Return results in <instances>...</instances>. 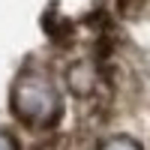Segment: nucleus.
<instances>
[{"instance_id":"f03ea898","label":"nucleus","mask_w":150,"mask_h":150,"mask_svg":"<svg viewBox=\"0 0 150 150\" xmlns=\"http://www.w3.org/2000/svg\"><path fill=\"white\" fill-rule=\"evenodd\" d=\"M0 150H15V141H12L6 132H0Z\"/></svg>"},{"instance_id":"f257e3e1","label":"nucleus","mask_w":150,"mask_h":150,"mask_svg":"<svg viewBox=\"0 0 150 150\" xmlns=\"http://www.w3.org/2000/svg\"><path fill=\"white\" fill-rule=\"evenodd\" d=\"M12 108H15V114L24 123H30V126H48V123H54L57 111H60V102H57L54 87L45 78H39V75H24L15 84Z\"/></svg>"},{"instance_id":"7ed1b4c3","label":"nucleus","mask_w":150,"mask_h":150,"mask_svg":"<svg viewBox=\"0 0 150 150\" xmlns=\"http://www.w3.org/2000/svg\"><path fill=\"white\" fill-rule=\"evenodd\" d=\"M111 150H135V147H126V144H123V147H111Z\"/></svg>"}]
</instances>
